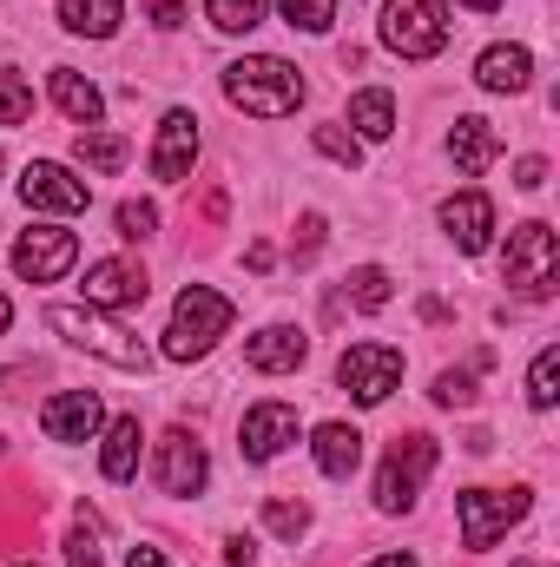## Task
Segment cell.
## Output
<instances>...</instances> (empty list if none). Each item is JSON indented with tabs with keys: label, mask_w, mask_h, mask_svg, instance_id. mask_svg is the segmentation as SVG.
Instances as JSON below:
<instances>
[{
	"label": "cell",
	"mask_w": 560,
	"mask_h": 567,
	"mask_svg": "<svg viewBox=\"0 0 560 567\" xmlns=\"http://www.w3.org/2000/svg\"><path fill=\"white\" fill-rule=\"evenodd\" d=\"M231 297L225 290H211V284H185L178 290V303H172V323H165V357L172 363H198V357H211L218 350V337L231 330Z\"/></svg>",
	"instance_id": "obj_3"
},
{
	"label": "cell",
	"mask_w": 560,
	"mask_h": 567,
	"mask_svg": "<svg viewBox=\"0 0 560 567\" xmlns=\"http://www.w3.org/2000/svg\"><path fill=\"white\" fill-rule=\"evenodd\" d=\"M27 120H33V86L13 66H0V126H27Z\"/></svg>",
	"instance_id": "obj_29"
},
{
	"label": "cell",
	"mask_w": 560,
	"mask_h": 567,
	"mask_svg": "<svg viewBox=\"0 0 560 567\" xmlns=\"http://www.w3.org/2000/svg\"><path fill=\"white\" fill-rule=\"evenodd\" d=\"M528 403H535V410H554L560 403V343H548V350L535 357V370H528Z\"/></svg>",
	"instance_id": "obj_27"
},
{
	"label": "cell",
	"mask_w": 560,
	"mask_h": 567,
	"mask_svg": "<svg viewBox=\"0 0 560 567\" xmlns=\"http://www.w3.org/2000/svg\"><path fill=\"white\" fill-rule=\"evenodd\" d=\"M370 567H422V561H416V555H376Z\"/></svg>",
	"instance_id": "obj_40"
},
{
	"label": "cell",
	"mask_w": 560,
	"mask_h": 567,
	"mask_svg": "<svg viewBox=\"0 0 560 567\" xmlns=\"http://www.w3.org/2000/svg\"><path fill=\"white\" fill-rule=\"evenodd\" d=\"M350 126H356V140H390L396 133V100L383 86H363L350 100Z\"/></svg>",
	"instance_id": "obj_24"
},
{
	"label": "cell",
	"mask_w": 560,
	"mask_h": 567,
	"mask_svg": "<svg viewBox=\"0 0 560 567\" xmlns=\"http://www.w3.org/2000/svg\"><path fill=\"white\" fill-rule=\"evenodd\" d=\"M428 468H435V435H403L390 449V462L376 468V508L383 515H409L422 482H428Z\"/></svg>",
	"instance_id": "obj_7"
},
{
	"label": "cell",
	"mask_w": 560,
	"mask_h": 567,
	"mask_svg": "<svg viewBox=\"0 0 560 567\" xmlns=\"http://www.w3.org/2000/svg\"><path fill=\"white\" fill-rule=\"evenodd\" d=\"M442 231H448V245L462 251V258H481L488 251V238H495V205H488V192H455V198H442Z\"/></svg>",
	"instance_id": "obj_13"
},
{
	"label": "cell",
	"mask_w": 560,
	"mask_h": 567,
	"mask_svg": "<svg viewBox=\"0 0 560 567\" xmlns=\"http://www.w3.org/2000/svg\"><path fill=\"white\" fill-rule=\"evenodd\" d=\"M435 403L442 410H468L475 403V370H442L435 377Z\"/></svg>",
	"instance_id": "obj_33"
},
{
	"label": "cell",
	"mask_w": 560,
	"mask_h": 567,
	"mask_svg": "<svg viewBox=\"0 0 560 567\" xmlns=\"http://www.w3.org/2000/svg\"><path fill=\"white\" fill-rule=\"evenodd\" d=\"M462 7H475V13H495V7H501V0H462Z\"/></svg>",
	"instance_id": "obj_42"
},
{
	"label": "cell",
	"mask_w": 560,
	"mask_h": 567,
	"mask_svg": "<svg viewBox=\"0 0 560 567\" xmlns=\"http://www.w3.org/2000/svg\"><path fill=\"white\" fill-rule=\"evenodd\" d=\"M343 297H350L356 310H390L396 284H390V271H383V265H363V271H350V284H343Z\"/></svg>",
	"instance_id": "obj_26"
},
{
	"label": "cell",
	"mask_w": 560,
	"mask_h": 567,
	"mask_svg": "<svg viewBox=\"0 0 560 567\" xmlns=\"http://www.w3.org/2000/svg\"><path fill=\"white\" fill-rule=\"evenodd\" d=\"M265 7H271V0H205V13H211L218 33H251V27L265 20Z\"/></svg>",
	"instance_id": "obj_28"
},
{
	"label": "cell",
	"mask_w": 560,
	"mask_h": 567,
	"mask_svg": "<svg viewBox=\"0 0 560 567\" xmlns=\"http://www.w3.org/2000/svg\"><path fill=\"white\" fill-rule=\"evenodd\" d=\"M515 185H521V192H541V185H548V158H521V165H515Z\"/></svg>",
	"instance_id": "obj_36"
},
{
	"label": "cell",
	"mask_w": 560,
	"mask_h": 567,
	"mask_svg": "<svg viewBox=\"0 0 560 567\" xmlns=\"http://www.w3.org/2000/svg\"><path fill=\"white\" fill-rule=\"evenodd\" d=\"M13 567H40V561H13Z\"/></svg>",
	"instance_id": "obj_43"
},
{
	"label": "cell",
	"mask_w": 560,
	"mask_h": 567,
	"mask_svg": "<svg viewBox=\"0 0 560 567\" xmlns=\"http://www.w3.org/2000/svg\"><path fill=\"white\" fill-rule=\"evenodd\" d=\"M46 93H53V106H60L80 133L106 120V93H100L86 73H73V66H53V73H46Z\"/></svg>",
	"instance_id": "obj_19"
},
{
	"label": "cell",
	"mask_w": 560,
	"mask_h": 567,
	"mask_svg": "<svg viewBox=\"0 0 560 567\" xmlns=\"http://www.w3.org/2000/svg\"><path fill=\"white\" fill-rule=\"evenodd\" d=\"M152 482L165 495H205L211 482V462H205V442L191 429H165L158 435V455H152Z\"/></svg>",
	"instance_id": "obj_10"
},
{
	"label": "cell",
	"mask_w": 560,
	"mask_h": 567,
	"mask_svg": "<svg viewBox=\"0 0 560 567\" xmlns=\"http://www.w3.org/2000/svg\"><path fill=\"white\" fill-rule=\"evenodd\" d=\"M145 297H152V284H145L139 265H126V258H100L93 271H86V303L93 310H139Z\"/></svg>",
	"instance_id": "obj_16"
},
{
	"label": "cell",
	"mask_w": 560,
	"mask_h": 567,
	"mask_svg": "<svg viewBox=\"0 0 560 567\" xmlns=\"http://www.w3.org/2000/svg\"><path fill=\"white\" fill-rule=\"evenodd\" d=\"M145 13H152L158 27H178V20H185V0H145Z\"/></svg>",
	"instance_id": "obj_37"
},
{
	"label": "cell",
	"mask_w": 560,
	"mask_h": 567,
	"mask_svg": "<svg viewBox=\"0 0 560 567\" xmlns=\"http://www.w3.org/2000/svg\"><path fill=\"white\" fill-rule=\"evenodd\" d=\"M73 258H80V238L66 231V225H33V231H20L13 238V271L27 284H53L73 271Z\"/></svg>",
	"instance_id": "obj_11"
},
{
	"label": "cell",
	"mask_w": 560,
	"mask_h": 567,
	"mask_svg": "<svg viewBox=\"0 0 560 567\" xmlns=\"http://www.w3.org/2000/svg\"><path fill=\"white\" fill-rule=\"evenodd\" d=\"M310 145H317L323 158H336V165H350V172L363 165V140H356V133H343V126H317V133H310Z\"/></svg>",
	"instance_id": "obj_31"
},
{
	"label": "cell",
	"mask_w": 560,
	"mask_h": 567,
	"mask_svg": "<svg viewBox=\"0 0 560 567\" xmlns=\"http://www.w3.org/2000/svg\"><path fill=\"white\" fill-rule=\"evenodd\" d=\"M508 290L515 297H554L560 284V238L541 225V218H528V225H515L508 231Z\"/></svg>",
	"instance_id": "obj_5"
},
{
	"label": "cell",
	"mask_w": 560,
	"mask_h": 567,
	"mask_svg": "<svg viewBox=\"0 0 560 567\" xmlns=\"http://www.w3.org/2000/svg\"><path fill=\"white\" fill-rule=\"evenodd\" d=\"M139 442H145L139 416H120V423H106V449H100V475H106V482H133V475H139Z\"/></svg>",
	"instance_id": "obj_23"
},
{
	"label": "cell",
	"mask_w": 560,
	"mask_h": 567,
	"mask_svg": "<svg viewBox=\"0 0 560 567\" xmlns=\"http://www.w3.org/2000/svg\"><path fill=\"white\" fill-rule=\"evenodd\" d=\"M40 429H46L53 442H93V435L106 429V403H100L93 390H60V396H46Z\"/></svg>",
	"instance_id": "obj_14"
},
{
	"label": "cell",
	"mask_w": 560,
	"mask_h": 567,
	"mask_svg": "<svg viewBox=\"0 0 560 567\" xmlns=\"http://www.w3.org/2000/svg\"><path fill=\"white\" fill-rule=\"evenodd\" d=\"M126 20V0H60V27L80 40H113Z\"/></svg>",
	"instance_id": "obj_22"
},
{
	"label": "cell",
	"mask_w": 560,
	"mask_h": 567,
	"mask_svg": "<svg viewBox=\"0 0 560 567\" xmlns=\"http://www.w3.org/2000/svg\"><path fill=\"white\" fill-rule=\"evenodd\" d=\"M297 435H303V423H297L290 403H258V410H245V423H238V449H245V462H278Z\"/></svg>",
	"instance_id": "obj_12"
},
{
	"label": "cell",
	"mask_w": 560,
	"mask_h": 567,
	"mask_svg": "<svg viewBox=\"0 0 560 567\" xmlns=\"http://www.w3.org/2000/svg\"><path fill=\"white\" fill-rule=\"evenodd\" d=\"M528 80H535V53L528 47H488L475 60V86L481 93H528Z\"/></svg>",
	"instance_id": "obj_20"
},
{
	"label": "cell",
	"mask_w": 560,
	"mask_h": 567,
	"mask_svg": "<svg viewBox=\"0 0 560 567\" xmlns=\"http://www.w3.org/2000/svg\"><path fill=\"white\" fill-rule=\"evenodd\" d=\"M20 198H27V212H60V218H73V212L93 205V185L73 178V165H60V158H33V165L20 172Z\"/></svg>",
	"instance_id": "obj_9"
},
{
	"label": "cell",
	"mask_w": 560,
	"mask_h": 567,
	"mask_svg": "<svg viewBox=\"0 0 560 567\" xmlns=\"http://www.w3.org/2000/svg\"><path fill=\"white\" fill-rule=\"evenodd\" d=\"M46 323H53L73 350H93V357H100V363H113V370H133V377L152 370L145 337H133L113 310H93V303H53V310H46Z\"/></svg>",
	"instance_id": "obj_2"
},
{
	"label": "cell",
	"mask_w": 560,
	"mask_h": 567,
	"mask_svg": "<svg viewBox=\"0 0 560 567\" xmlns=\"http://www.w3.org/2000/svg\"><path fill=\"white\" fill-rule=\"evenodd\" d=\"M152 231H158V205L126 198V205H120V238H133V245H139V238H152Z\"/></svg>",
	"instance_id": "obj_34"
},
{
	"label": "cell",
	"mask_w": 560,
	"mask_h": 567,
	"mask_svg": "<svg viewBox=\"0 0 560 567\" xmlns=\"http://www.w3.org/2000/svg\"><path fill=\"white\" fill-rule=\"evenodd\" d=\"M191 158H198V120L185 106H172L158 120V140H152V178L178 185V178H191Z\"/></svg>",
	"instance_id": "obj_15"
},
{
	"label": "cell",
	"mask_w": 560,
	"mask_h": 567,
	"mask_svg": "<svg viewBox=\"0 0 560 567\" xmlns=\"http://www.w3.org/2000/svg\"><path fill=\"white\" fill-rule=\"evenodd\" d=\"M278 13L297 27V33H330V20H336V0H278Z\"/></svg>",
	"instance_id": "obj_30"
},
{
	"label": "cell",
	"mask_w": 560,
	"mask_h": 567,
	"mask_svg": "<svg viewBox=\"0 0 560 567\" xmlns=\"http://www.w3.org/2000/svg\"><path fill=\"white\" fill-rule=\"evenodd\" d=\"M7 323H13V303H7V297H0V337H7Z\"/></svg>",
	"instance_id": "obj_41"
},
{
	"label": "cell",
	"mask_w": 560,
	"mask_h": 567,
	"mask_svg": "<svg viewBox=\"0 0 560 567\" xmlns=\"http://www.w3.org/2000/svg\"><path fill=\"white\" fill-rule=\"evenodd\" d=\"M303 357H310V337H303L297 323H265L258 337H245V363L265 370V377H290V370H303Z\"/></svg>",
	"instance_id": "obj_17"
},
{
	"label": "cell",
	"mask_w": 560,
	"mask_h": 567,
	"mask_svg": "<svg viewBox=\"0 0 560 567\" xmlns=\"http://www.w3.org/2000/svg\"><path fill=\"white\" fill-rule=\"evenodd\" d=\"M448 158H455V172H462V178H481V172L501 158V133H495L481 113H462V120H455V133H448Z\"/></svg>",
	"instance_id": "obj_18"
},
{
	"label": "cell",
	"mask_w": 560,
	"mask_h": 567,
	"mask_svg": "<svg viewBox=\"0 0 560 567\" xmlns=\"http://www.w3.org/2000/svg\"><path fill=\"white\" fill-rule=\"evenodd\" d=\"M310 455H317V468H323L330 482H350V475H356V462H363V429L323 423V429H317V442H310Z\"/></svg>",
	"instance_id": "obj_21"
},
{
	"label": "cell",
	"mask_w": 560,
	"mask_h": 567,
	"mask_svg": "<svg viewBox=\"0 0 560 567\" xmlns=\"http://www.w3.org/2000/svg\"><path fill=\"white\" fill-rule=\"evenodd\" d=\"M265 528L283 535V542H297V535L310 528V508H303V502H265Z\"/></svg>",
	"instance_id": "obj_32"
},
{
	"label": "cell",
	"mask_w": 560,
	"mask_h": 567,
	"mask_svg": "<svg viewBox=\"0 0 560 567\" xmlns=\"http://www.w3.org/2000/svg\"><path fill=\"white\" fill-rule=\"evenodd\" d=\"M73 152H80V165H93V172H120V165L133 158V145L120 140V133H100V126H86Z\"/></svg>",
	"instance_id": "obj_25"
},
{
	"label": "cell",
	"mask_w": 560,
	"mask_h": 567,
	"mask_svg": "<svg viewBox=\"0 0 560 567\" xmlns=\"http://www.w3.org/2000/svg\"><path fill=\"white\" fill-rule=\"evenodd\" d=\"M126 567H172V561H165L158 548H133V555H126Z\"/></svg>",
	"instance_id": "obj_39"
},
{
	"label": "cell",
	"mask_w": 560,
	"mask_h": 567,
	"mask_svg": "<svg viewBox=\"0 0 560 567\" xmlns=\"http://www.w3.org/2000/svg\"><path fill=\"white\" fill-rule=\"evenodd\" d=\"M336 383H343L363 410H376V403H390V390L403 383V350H390V343H350L343 363H336Z\"/></svg>",
	"instance_id": "obj_8"
},
{
	"label": "cell",
	"mask_w": 560,
	"mask_h": 567,
	"mask_svg": "<svg viewBox=\"0 0 560 567\" xmlns=\"http://www.w3.org/2000/svg\"><path fill=\"white\" fill-rule=\"evenodd\" d=\"M225 567H258V555H251V542H245V535H231V542H225Z\"/></svg>",
	"instance_id": "obj_38"
},
{
	"label": "cell",
	"mask_w": 560,
	"mask_h": 567,
	"mask_svg": "<svg viewBox=\"0 0 560 567\" xmlns=\"http://www.w3.org/2000/svg\"><path fill=\"white\" fill-rule=\"evenodd\" d=\"M376 33L403 60H435L448 47V13H442V0H383Z\"/></svg>",
	"instance_id": "obj_6"
},
{
	"label": "cell",
	"mask_w": 560,
	"mask_h": 567,
	"mask_svg": "<svg viewBox=\"0 0 560 567\" xmlns=\"http://www.w3.org/2000/svg\"><path fill=\"white\" fill-rule=\"evenodd\" d=\"M535 508L528 488H462L455 495V528H462V548H495L521 515Z\"/></svg>",
	"instance_id": "obj_4"
},
{
	"label": "cell",
	"mask_w": 560,
	"mask_h": 567,
	"mask_svg": "<svg viewBox=\"0 0 560 567\" xmlns=\"http://www.w3.org/2000/svg\"><path fill=\"white\" fill-rule=\"evenodd\" d=\"M225 100L251 120H290L303 106V73L278 53H245L225 66Z\"/></svg>",
	"instance_id": "obj_1"
},
{
	"label": "cell",
	"mask_w": 560,
	"mask_h": 567,
	"mask_svg": "<svg viewBox=\"0 0 560 567\" xmlns=\"http://www.w3.org/2000/svg\"><path fill=\"white\" fill-rule=\"evenodd\" d=\"M66 567H100V542H93V528L80 522L73 528V542H66Z\"/></svg>",
	"instance_id": "obj_35"
}]
</instances>
